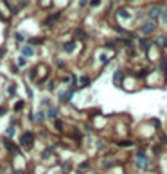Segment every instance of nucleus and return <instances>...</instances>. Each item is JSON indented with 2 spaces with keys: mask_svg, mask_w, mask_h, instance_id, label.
I'll use <instances>...</instances> for the list:
<instances>
[{
  "mask_svg": "<svg viewBox=\"0 0 167 174\" xmlns=\"http://www.w3.org/2000/svg\"><path fill=\"white\" fill-rule=\"evenodd\" d=\"M72 97H74V90H70V92H66L65 95H61V101H63V102H68Z\"/></svg>",
  "mask_w": 167,
  "mask_h": 174,
  "instance_id": "obj_5",
  "label": "nucleus"
},
{
  "mask_svg": "<svg viewBox=\"0 0 167 174\" xmlns=\"http://www.w3.org/2000/svg\"><path fill=\"white\" fill-rule=\"evenodd\" d=\"M2 54H4V50H2V49H0V58H2Z\"/></svg>",
  "mask_w": 167,
  "mask_h": 174,
  "instance_id": "obj_28",
  "label": "nucleus"
},
{
  "mask_svg": "<svg viewBox=\"0 0 167 174\" xmlns=\"http://www.w3.org/2000/svg\"><path fill=\"white\" fill-rule=\"evenodd\" d=\"M29 41L31 43H42V39H40V38H32V39H29Z\"/></svg>",
  "mask_w": 167,
  "mask_h": 174,
  "instance_id": "obj_22",
  "label": "nucleus"
},
{
  "mask_svg": "<svg viewBox=\"0 0 167 174\" xmlns=\"http://www.w3.org/2000/svg\"><path fill=\"white\" fill-rule=\"evenodd\" d=\"M58 18H59V13H58V15H54V16H49V18L45 20V25H52V23H54Z\"/></svg>",
  "mask_w": 167,
  "mask_h": 174,
  "instance_id": "obj_8",
  "label": "nucleus"
},
{
  "mask_svg": "<svg viewBox=\"0 0 167 174\" xmlns=\"http://www.w3.org/2000/svg\"><path fill=\"white\" fill-rule=\"evenodd\" d=\"M15 129H16L15 124H11L9 128H7V131H5V135H7V137H13V135H15Z\"/></svg>",
  "mask_w": 167,
  "mask_h": 174,
  "instance_id": "obj_12",
  "label": "nucleus"
},
{
  "mask_svg": "<svg viewBox=\"0 0 167 174\" xmlns=\"http://www.w3.org/2000/svg\"><path fill=\"white\" fill-rule=\"evenodd\" d=\"M162 70L167 72V59H165V58H162Z\"/></svg>",
  "mask_w": 167,
  "mask_h": 174,
  "instance_id": "obj_19",
  "label": "nucleus"
},
{
  "mask_svg": "<svg viewBox=\"0 0 167 174\" xmlns=\"http://www.w3.org/2000/svg\"><path fill=\"white\" fill-rule=\"evenodd\" d=\"M49 117H50V118H58V111H56L54 108H50V110H49Z\"/></svg>",
  "mask_w": 167,
  "mask_h": 174,
  "instance_id": "obj_14",
  "label": "nucleus"
},
{
  "mask_svg": "<svg viewBox=\"0 0 167 174\" xmlns=\"http://www.w3.org/2000/svg\"><path fill=\"white\" fill-rule=\"evenodd\" d=\"M36 120H38V122H43V120H45V111H38Z\"/></svg>",
  "mask_w": 167,
  "mask_h": 174,
  "instance_id": "obj_13",
  "label": "nucleus"
},
{
  "mask_svg": "<svg viewBox=\"0 0 167 174\" xmlns=\"http://www.w3.org/2000/svg\"><path fill=\"white\" fill-rule=\"evenodd\" d=\"M140 31H142V34H151V32L155 31V23H153V22H146Z\"/></svg>",
  "mask_w": 167,
  "mask_h": 174,
  "instance_id": "obj_2",
  "label": "nucleus"
},
{
  "mask_svg": "<svg viewBox=\"0 0 167 174\" xmlns=\"http://www.w3.org/2000/svg\"><path fill=\"white\" fill-rule=\"evenodd\" d=\"M25 63H27V61H25V58H20V59H18V65H20V66H23Z\"/></svg>",
  "mask_w": 167,
  "mask_h": 174,
  "instance_id": "obj_21",
  "label": "nucleus"
},
{
  "mask_svg": "<svg viewBox=\"0 0 167 174\" xmlns=\"http://www.w3.org/2000/svg\"><path fill=\"white\" fill-rule=\"evenodd\" d=\"M88 167H90V163H88V162H83L81 165L77 167V172H86L85 169H88Z\"/></svg>",
  "mask_w": 167,
  "mask_h": 174,
  "instance_id": "obj_11",
  "label": "nucleus"
},
{
  "mask_svg": "<svg viewBox=\"0 0 167 174\" xmlns=\"http://www.w3.org/2000/svg\"><path fill=\"white\" fill-rule=\"evenodd\" d=\"M23 108V102H16V106H15V110H22Z\"/></svg>",
  "mask_w": 167,
  "mask_h": 174,
  "instance_id": "obj_23",
  "label": "nucleus"
},
{
  "mask_svg": "<svg viewBox=\"0 0 167 174\" xmlns=\"http://www.w3.org/2000/svg\"><path fill=\"white\" fill-rule=\"evenodd\" d=\"M133 142H131V140H122V142H119V145H121V147H128V145H131Z\"/></svg>",
  "mask_w": 167,
  "mask_h": 174,
  "instance_id": "obj_17",
  "label": "nucleus"
},
{
  "mask_svg": "<svg viewBox=\"0 0 167 174\" xmlns=\"http://www.w3.org/2000/svg\"><path fill=\"white\" fill-rule=\"evenodd\" d=\"M22 54H23V56H32V54H34V50H32L31 47H23V49H22Z\"/></svg>",
  "mask_w": 167,
  "mask_h": 174,
  "instance_id": "obj_9",
  "label": "nucleus"
},
{
  "mask_svg": "<svg viewBox=\"0 0 167 174\" xmlns=\"http://www.w3.org/2000/svg\"><path fill=\"white\" fill-rule=\"evenodd\" d=\"M117 15L121 16V18H129V16H131L128 9H119V11H117Z\"/></svg>",
  "mask_w": 167,
  "mask_h": 174,
  "instance_id": "obj_7",
  "label": "nucleus"
},
{
  "mask_svg": "<svg viewBox=\"0 0 167 174\" xmlns=\"http://www.w3.org/2000/svg\"><path fill=\"white\" fill-rule=\"evenodd\" d=\"M20 145L23 149H32V145H34V135L32 133H23L22 138H20Z\"/></svg>",
  "mask_w": 167,
  "mask_h": 174,
  "instance_id": "obj_1",
  "label": "nucleus"
},
{
  "mask_svg": "<svg viewBox=\"0 0 167 174\" xmlns=\"http://www.w3.org/2000/svg\"><path fill=\"white\" fill-rule=\"evenodd\" d=\"M97 147H99V149H106V144H104V142H99Z\"/></svg>",
  "mask_w": 167,
  "mask_h": 174,
  "instance_id": "obj_24",
  "label": "nucleus"
},
{
  "mask_svg": "<svg viewBox=\"0 0 167 174\" xmlns=\"http://www.w3.org/2000/svg\"><path fill=\"white\" fill-rule=\"evenodd\" d=\"M13 174H27V172H23V171H15Z\"/></svg>",
  "mask_w": 167,
  "mask_h": 174,
  "instance_id": "obj_26",
  "label": "nucleus"
},
{
  "mask_svg": "<svg viewBox=\"0 0 167 174\" xmlns=\"http://www.w3.org/2000/svg\"><path fill=\"white\" fill-rule=\"evenodd\" d=\"M160 15H162V7H160V5H153L151 11H149V16H151L153 20H156Z\"/></svg>",
  "mask_w": 167,
  "mask_h": 174,
  "instance_id": "obj_3",
  "label": "nucleus"
},
{
  "mask_svg": "<svg viewBox=\"0 0 167 174\" xmlns=\"http://www.w3.org/2000/svg\"><path fill=\"white\" fill-rule=\"evenodd\" d=\"M156 45H160V47H165V38H164V36H160V38L156 39Z\"/></svg>",
  "mask_w": 167,
  "mask_h": 174,
  "instance_id": "obj_15",
  "label": "nucleus"
},
{
  "mask_svg": "<svg viewBox=\"0 0 167 174\" xmlns=\"http://www.w3.org/2000/svg\"><path fill=\"white\" fill-rule=\"evenodd\" d=\"M0 174H4V172H2V171H0Z\"/></svg>",
  "mask_w": 167,
  "mask_h": 174,
  "instance_id": "obj_29",
  "label": "nucleus"
},
{
  "mask_svg": "<svg viewBox=\"0 0 167 174\" xmlns=\"http://www.w3.org/2000/svg\"><path fill=\"white\" fill-rule=\"evenodd\" d=\"M16 93V86H9V95H15Z\"/></svg>",
  "mask_w": 167,
  "mask_h": 174,
  "instance_id": "obj_20",
  "label": "nucleus"
},
{
  "mask_svg": "<svg viewBox=\"0 0 167 174\" xmlns=\"http://www.w3.org/2000/svg\"><path fill=\"white\" fill-rule=\"evenodd\" d=\"M99 2H101V0H92V5H99Z\"/></svg>",
  "mask_w": 167,
  "mask_h": 174,
  "instance_id": "obj_25",
  "label": "nucleus"
},
{
  "mask_svg": "<svg viewBox=\"0 0 167 174\" xmlns=\"http://www.w3.org/2000/svg\"><path fill=\"white\" fill-rule=\"evenodd\" d=\"M54 128H56V131H59V133H61L63 131V122H61V120H54Z\"/></svg>",
  "mask_w": 167,
  "mask_h": 174,
  "instance_id": "obj_10",
  "label": "nucleus"
},
{
  "mask_svg": "<svg viewBox=\"0 0 167 174\" xmlns=\"http://www.w3.org/2000/svg\"><path fill=\"white\" fill-rule=\"evenodd\" d=\"M160 16H162V22L167 25V9H165V11H162V15H160Z\"/></svg>",
  "mask_w": 167,
  "mask_h": 174,
  "instance_id": "obj_18",
  "label": "nucleus"
},
{
  "mask_svg": "<svg viewBox=\"0 0 167 174\" xmlns=\"http://www.w3.org/2000/svg\"><path fill=\"white\" fill-rule=\"evenodd\" d=\"M113 83H115V84H122V72L121 70L115 72V76H113Z\"/></svg>",
  "mask_w": 167,
  "mask_h": 174,
  "instance_id": "obj_4",
  "label": "nucleus"
},
{
  "mask_svg": "<svg viewBox=\"0 0 167 174\" xmlns=\"http://www.w3.org/2000/svg\"><path fill=\"white\" fill-rule=\"evenodd\" d=\"M90 84V79L88 77H81V84H79V86H88Z\"/></svg>",
  "mask_w": 167,
  "mask_h": 174,
  "instance_id": "obj_16",
  "label": "nucleus"
},
{
  "mask_svg": "<svg viewBox=\"0 0 167 174\" xmlns=\"http://www.w3.org/2000/svg\"><path fill=\"white\" fill-rule=\"evenodd\" d=\"M63 49H65V52H72V50L76 49V43H74V41H68V43L63 45Z\"/></svg>",
  "mask_w": 167,
  "mask_h": 174,
  "instance_id": "obj_6",
  "label": "nucleus"
},
{
  "mask_svg": "<svg viewBox=\"0 0 167 174\" xmlns=\"http://www.w3.org/2000/svg\"><path fill=\"white\" fill-rule=\"evenodd\" d=\"M4 111H5L4 108H0V117H2V115H4Z\"/></svg>",
  "mask_w": 167,
  "mask_h": 174,
  "instance_id": "obj_27",
  "label": "nucleus"
}]
</instances>
